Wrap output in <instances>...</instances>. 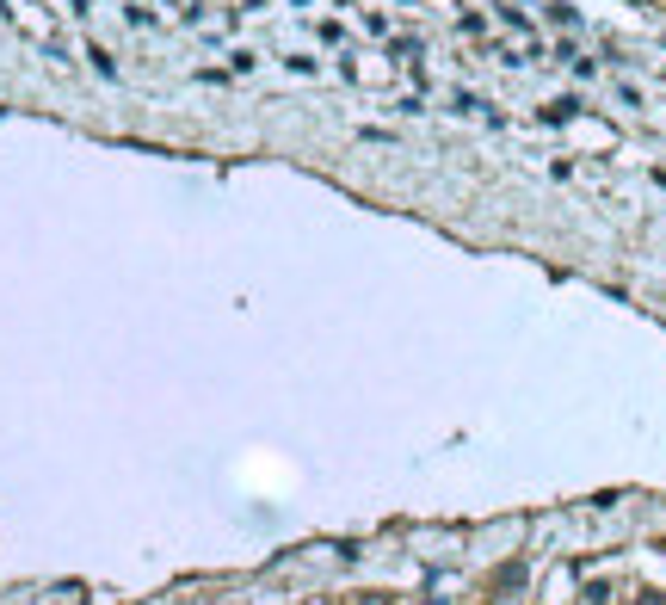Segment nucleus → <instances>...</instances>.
<instances>
[{
    "mask_svg": "<svg viewBox=\"0 0 666 605\" xmlns=\"http://www.w3.org/2000/svg\"><path fill=\"white\" fill-rule=\"evenodd\" d=\"M518 581H525V562H506V568H500V575H494V587H500V593H512Z\"/></svg>",
    "mask_w": 666,
    "mask_h": 605,
    "instance_id": "1",
    "label": "nucleus"
},
{
    "mask_svg": "<svg viewBox=\"0 0 666 605\" xmlns=\"http://www.w3.org/2000/svg\"><path fill=\"white\" fill-rule=\"evenodd\" d=\"M358 605H389V599H383V593H364V599H358Z\"/></svg>",
    "mask_w": 666,
    "mask_h": 605,
    "instance_id": "2",
    "label": "nucleus"
},
{
    "mask_svg": "<svg viewBox=\"0 0 666 605\" xmlns=\"http://www.w3.org/2000/svg\"><path fill=\"white\" fill-rule=\"evenodd\" d=\"M642 605H666V599H660V593H642Z\"/></svg>",
    "mask_w": 666,
    "mask_h": 605,
    "instance_id": "3",
    "label": "nucleus"
}]
</instances>
